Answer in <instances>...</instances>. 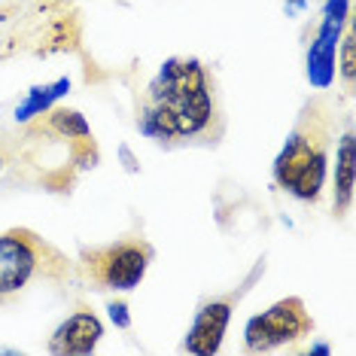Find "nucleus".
I'll list each match as a JSON object with an SVG mask.
<instances>
[{
    "label": "nucleus",
    "mask_w": 356,
    "mask_h": 356,
    "mask_svg": "<svg viewBox=\"0 0 356 356\" xmlns=\"http://www.w3.org/2000/svg\"><path fill=\"white\" fill-rule=\"evenodd\" d=\"M137 125L161 143L216 140L222 134V119L204 64L195 58L161 64L159 76L143 92Z\"/></svg>",
    "instance_id": "f257e3e1"
},
{
    "label": "nucleus",
    "mask_w": 356,
    "mask_h": 356,
    "mask_svg": "<svg viewBox=\"0 0 356 356\" xmlns=\"http://www.w3.org/2000/svg\"><path fill=\"white\" fill-rule=\"evenodd\" d=\"M332 140V107L323 98H314L302 110L298 122L283 143L277 161H274V180L280 189L293 192L302 201H320L323 183H326V161Z\"/></svg>",
    "instance_id": "f03ea898"
},
{
    "label": "nucleus",
    "mask_w": 356,
    "mask_h": 356,
    "mask_svg": "<svg viewBox=\"0 0 356 356\" xmlns=\"http://www.w3.org/2000/svg\"><path fill=\"white\" fill-rule=\"evenodd\" d=\"M67 277V256L34 229L19 225L0 234V307H13L40 280L64 283Z\"/></svg>",
    "instance_id": "7ed1b4c3"
},
{
    "label": "nucleus",
    "mask_w": 356,
    "mask_h": 356,
    "mask_svg": "<svg viewBox=\"0 0 356 356\" xmlns=\"http://www.w3.org/2000/svg\"><path fill=\"white\" fill-rule=\"evenodd\" d=\"M152 262V244L147 238H122L110 247L98 250H83L79 256V268H83L86 280L95 289H116V293H128L143 280Z\"/></svg>",
    "instance_id": "20e7f679"
},
{
    "label": "nucleus",
    "mask_w": 356,
    "mask_h": 356,
    "mask_svg": "<svg viewBox=\"0 0 356 356\" xmlns=\"http://www.w3.org/2000/svg\"><path fill=\"white\" fill-rule=\"evenodd\" d=\"M314 332V320L307 314V307L302 298H280L274 302L265 314H259L247 323L244 329V341L247 350L262 353V350H274L280 344L298 341V338H307Z\"/></svg>",
    "instance_id": "39448f33"
},
{
    "label": "nucleus",
    "mask_w": 356,
    "mask_h": 356,
    "mask_svg": "<svg viewBox=\"0 0 356 356\" xmlns=\"http://www.w3.org/2000/svg\"><path fill=\"white\" fill-rule=\"evenodd\" d=\"M259 271H262V262H259L253 268V274L241 283V289H234V293L222 296V298H213V302H207L204 307H201L195 323H192V329H189V335H186V350L198 353V356H210V353L220 350L225 326H229V320H232V307L244 298L250 283L259 277Z\"/></svg>",
    "instance_id": "423d86ee"
},
{
    "label": "nucleus",
    "mask_w": 356,
    "mask_h": 356,
    "mask_svg": "<svg viewBox=\"0 0 356 356\" xmlns=\"http://www.w3.org/2000/svg\"><path fill=\"white\" fill-rule=\"evenodd\" d=\"M104 335V326L98 320V314L88 311V307H76L67 320L55 329V335L49 338V350L52 353H92L98 347Z\"/></svg>",
    "instance_id": "0eeeda50"
},
{
    "label": "nucleus",
    "mask_w": 356,
    "mask_h": 356,
    "mask_svg": "<svg viewBox=\"0 0 356 356\" xmlns=\"http://www.w3.org/2000/svg\"><path fill=\"white\" fill-rule=\"evenodd\" d=\"M338 22H341V10H335L323 25L317 43L311 46V55H307V76H311L314 86L326 88L335 76V40H338Z\"/></svg>",
    "instance_id": "6e6552de"
},
{
    "label": "nucleus",
    "mask_w": 356,
    "mask_h": 356,
    "mask_svg": "<svg viewBox=\"0 0 356 356\" xmlns=\"http://www.w3.org/2000/svg\"><path fill=\"white\" fill-rule=\"evenodd\" d=\"M353 134L347 131L341 140H338V152H335V204H332V210H335V216L341 220V216L347 213V207H350L353 201Z\"/></svg>",
    "instance_id": "1a4fd4ad"
},
{
    "label": "nucleus",
    "mask_w": 356,
    "mask_h": 356,
    "mask_svg": "<svg viewBox=\"0 0 356 356\" xmlns=\"http://www.w3.org/2000/svg\"><path fill=\"white\" fill-rule=\"evenodd\" d=\"M64 92H70V79H58V83H52V86H37V88H31V92H28V101L22 104L19 110H15V119H19V122H28V119L40 116V113L49 110V104H52L55 98H61Z\"/></svg>",
    "instance_id": "9d476101"
},
{
    "label": "nucleus",
    "mask_w": 356,
    "mask_h": 356,
    "mask_svg": "<svg viewBox=\"0 0 356 356\" xmlns=\"http://www.w3.org/2000/svg\"><path fill=\"white\" fill-rule=\"evenodd\" d=\"M353 76H356V40H353V31H347L341 43V79L347 88L353 86Z\"/></svg>",
    "instance_id": "9b49d317"
},
{
    "label": "nucleus",
    "mask_w": 356,
    "mask_h": 356,
    "mask_svg": "<svg viewBox=\"0 0 356 356\" xmlns=\"http://www.w3.org/2000/svg\"><path fill=\"white\" fill-rule=\"evenodd\" d=\"M110 317L119 329H128L131 326V317H128V305L125 302H110Z\"/></svg>",
    "instance_id": "f8f14e48"
},
{
    "label": "nucleus",
    "mask_w": 356,
    "mask_h": 356,
    "mask_svg": "<svg viewBox=\"0 0 356 356\" xmlns=\"http://www.w3.org/2000/svg\"><path fill=\"white\" fill-rule=\"evenodd\" d=\"M0 168H3V152H0Z\"/></svg>",
    "instance_id": "ddd939ff"
}]
</instances>
